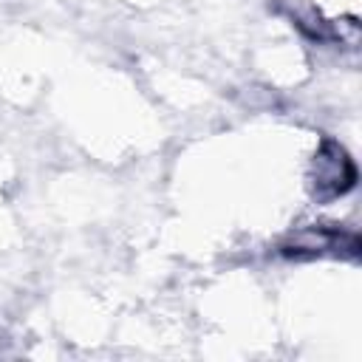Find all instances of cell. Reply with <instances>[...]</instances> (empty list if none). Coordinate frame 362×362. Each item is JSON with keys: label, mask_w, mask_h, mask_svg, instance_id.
<instances>
[{"label": "cell", "mask_w": 362, "mask_h": 362, "mask_svg": "<svg viewBox=\"0 0 362 362\" xmlns=\"http://www.w3.org/2000/svg\"><path fill=\"white\" fill-rule=\"evenodd\" d=\"M283 255L288 257H322V255H359V238L354 232H345L339 226H305L294 232L283 246Z\"/></svg>", "instance_id": "obj_1"}, {"label": "cell", "mask_w": 362, "mask_h": 362, "mask_svg": "<svg viewBox=\"0 0 362 362\" xmlns=\"http://www.w3.org/2000/svg\"><path fill=\"white\" fill-rule=\"evenodd\" d=\"M356 184V167L342 144L325 139L314 158V187L322 198L345 195Z\"/></svg>", "instance_id": "obj_2"}]
</instances>
